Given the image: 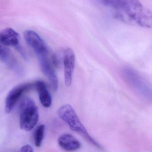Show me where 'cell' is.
<instances>
[{
  "label": "cell",
  "instance_id": "1",
  "mask_svg": "<svg viewBox=\"0 0 152 152\" xmlns=\"http://www.w3.org/2000/svg\"><path fill=\"white\" fill-rule=\"evenodd\" d=\"M97 1L118 20L134 26L152 27V11L140 0Z\"/></svg>",
  "mask_w": 152,
  "mask_h": 152
},
{
  "label": "cell",
  "instance_id": "2",
  "mask_svg": "<svg viewBox=\"0 0 152 152\" xmlns=\"http://www.w3.org/2000/svg\"><path fill=\"white\" fill-rule=\"evenodd\" d=\"M122 77L127 86L147 102L152 103V85L138 71L126 67L122 71Z\"/></svg>",
  "mask_w": 152,
  "mask_h": 152
},
{
  "label": "cell",
  "instance_id": "3",
  "mask_svg": "<svg viewBox=\"0 0 152 152\" xmlns=\"http://www.w3.org/2000/svg\"><path fill=\"white\" fill-rule=\"evenodd\" d=\"M58 114L61 119L68 125L71 130L80 134L94 146L102 150V146L89 134L71 105L65 104L61 106L58 110Z\"/></svg>",
  "mask_w": 152,
  "mask_h": 152
},
{
  "label": "cell",
  "instance_id": "4",
  "mask_svg": "<svg viewBox=\"0 0 152 152\" xmlns=\"http://www.w3.org/2000/svg\"><path fill=\"white\" fill-rule=\"evenodd\" d=\"M19 110L20 129L25 131L32 130L39 120L38 108L34 102L29 97H24L20 103Z\"/></svg>",
  "mask_w": 152,
  "mask_h": 152
},
{
  "label": "cell",
  "instance_id": "5",
  "mask_svg": "<svg viewBox=\"0 0 152 152\" xmlns=\"http://www.w3.org/2000/svg\"><path fill=\"white\" fill-rule=\"evenodd\" d=\"M24 38L28 45L35 53L38 58L48 57L47 46L37 33L32 30H27L24 33Z\"/></svg>",
  "mask_w": 152,
  "mask_h": 152
},
{
  "label": "cell",
  "instance_id": "6",
  "mask_svg": "<svg viewBox=\"0 0 152 152\" xmlns=\"http://www.w3.org/2000/svg\"><path fill=\"white\" fill-rule=\"evenodd\" d=\"M33 88H34V83L18 85L12 89L8 93L5 99V112L7 113H10L23 94Z\"/></svg>",
  "mask_w": 152,
  "mask_h": 152
},
{
  "label": "cell",
  "instance_id": "7",
  "mask_svg": "<svg viewBox=\"0 0 152 152\" xmlns=\"http://www.w3.org/2000/svg\"><path fill=\"white\" fill-rule=\"evenodd\" d=\"M63 63L65 85L67 87H69L72 84V77L75 65V56L70 48H67L65 51Z\"/></svg>",
  "mask_w": 152,
  "mask_h": 152
},
{
  "label": "cell",
  "instance_id": "8",
  "mask_svg": "<svg viewBox=\"0 0 152 152\" xmlns=\"http://www.w3.org/2000/svg\"><path fill=\"white\" fill-rule=\"evenodd\" d=\"M41 70L49 80L54 91H57L58 88V80L56 73L49 61L48 57L39 58Z\"/></svg>",
  "mask_w": 152,
  "mask_h": 152
},
{
  "label": "cell",
  "instance_id": "9",
  "mask_svg": "<svg viewBox=\"0 0 152 152\" xmlns=\"http://www.w3.org/2000/svg\"><path fill=\"white\" fill-rule=\"evenodd\" d=\"M59 146L66 151L73 152L77 151L81 146L79 141L70 134L61 135L58 139Z\"/></svg>",
  "mask_w": 152,
  "mask_h": 152
},
{
  "label": "cell",
  "instance_id": "10",
  "mask_svg": "<svg viewBox=\"0 0 152 152\" xmlns=\"http://www.w3.org/2000/svg\"><path fill=\"white\" fill-rule=\"evenodd\" d=\"M0 44L16 47L20 44L19 35L12 28H5L0 32Z\"/></svg>",
  "mask_w": 152,
  "mask_h": 152
},
{
  "label": "cell",
  "instance_id": "11",
  "mask_svg": "<svg viewBox=\"0 0 152 152\" xmlns=\"http://www.w3.org/2000/svg\"><path fill=\"white\" fill-rule=\"evenodd\" d=\"M34 85L42 105L45 108L50 107L52 104V97L45 83L42 80H37L34 83Z\"/></svg>",
  "mask_w": 152,
  "mask_h": 152
},
{
  "label": "cell",
  "instance_id": "12",
  "mask_svg": "<svg viewBox=\"0 0 152 152\" xmlns=\"http://www.w3.org/2000/svg\"><path fill=\"white\" fill-rule=\"evenodd\" d=\"M0 61L2 62L6 63L10 68L12 69H20L16 61L13 59L10 50L8 46H5L0 44Z\"/></svg>",
  "mask_w": 152,
  "mask_h": 152
},
{
  "label": "cell",
  "instance_id": "13",
  "mask_svg": "<svg viewBox=\"0 0 152 152\" xmlns=\"http://www.w3.org/2000/svg\"><path fill=\"white\" fill-rule=\"evenodd\" d=\"M45 126L44 125L38 126L34 134V141L36 147H40L42 145L44 137Z\"/></svg>",
  "mask_w": 152,
  "mask_h": 152
},
{
  "label": "cell",
  "instance_id": "14",
  "mask_svg": "<svg viewBox=\"0 0 152 152\" xmlns=\"http://www.w3.org/2000/svg\"><path fill=\"white\" fill-rule=\"evenodd\" d=\"M16 49L19 52V53L21 54V56L24 58V59H27L28 57L25 50H24L23 48L20 46V45H18V46H16Z\"/></svg>",
  "mask_w": 152,
  "mask_h": 152
},
{
  "label": "cell",
  "instance_id": "15",
  "mask_svg": "<svg viewBox=\"0 0 152 152\" xmlns=\"http://www.w3.org/2000/svg\"><path fill=\"white\" fill-rule=\"evenodd\" d=\"M18 152H34L33 148L29 145H24Z\"/></svg>",
  "mask_w": 152,
  "mask_h": 152
},
{
  "label": "cell",
  "instance_id": "16",
  "mask_svg": "<svg viewBox=\"0 0 152 152\" xmlns=\"http://www.w3.org/2000/svg\"><path fill=\"white\" fill-rule=\"evenodd\" d=\"M52 62L54 66L57 67L58 66L59 62L58 61V58L55 55L52 56Z\"/></svg>",
  "mask_w": 152,
  "mask_h": 152
}]
</instances>
